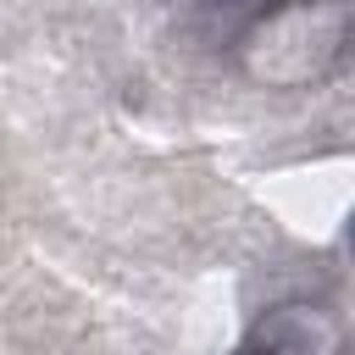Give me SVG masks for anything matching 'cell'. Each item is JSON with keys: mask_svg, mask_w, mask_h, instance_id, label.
I'll return each mask as SVG.
<instances>
[{"mask_svg": "<svg viewBox=\"0 0 355 355\" xmlns=\"http://www.w3.org/2000/svg\"><path fill=\"white\" fill-rule=\"evenodd\" d=\"M239 355H344V316L322 300H277L244 327Z\"/></svg>", "mask_w": 355, "mask_h": 355, "instance_id": "2", "label": "cell"}, {"mask_svg": "<svg viewBox=\"0 0 355 355\" xmlns=\"http://www.w3.org/2000/svg\"><path fill=\"white\" fill-rule=\"evenodd\" d=\"M344 44H349L344 0H272L239 28L233 55L255 89L294 94L322 83L344 61Z\"/></svg>", "mask_w": 355, "mask_h": 355, "instance_id": "1", "label": "cell"}]
</instances>
